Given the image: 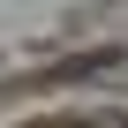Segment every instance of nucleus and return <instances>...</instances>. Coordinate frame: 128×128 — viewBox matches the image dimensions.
<instances>
[{"label":"nucleus","mask_w":128,"mask_h":128,"mask_svg":"<svg viewBox=\"0 0 128 128\" xmlns=\"http://www.w3.org/2000/svg\"><path fill=\"white\" fill-rule=\"evenodd\" d=\"M98 128H128V120H98Z\"/></svg>","instance_id":"1"}]
</instances>
